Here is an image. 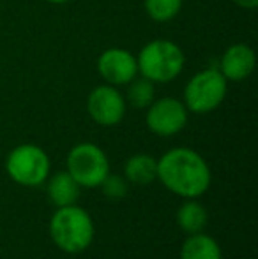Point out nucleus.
I'll use <instances>...</instances> for the list:
<instances>
[{
	"label": "nucleus",
	"instance_id": "obj_1",
	"mask_svg": "<svg viewBox=\"0 0 258 259\" xmlns=\"http://www.w3.org/2000/svg\"><path fill=\"white\" fill-rule=\"evenodd\" d=\"M158 178L170 192L196 199L210 187V167L193 148H172L158 160Z\"/></svg>",
	"mask_w": 258,
	"mask_h": 259
},
{
	"label": "nucleus",
	"instance_id": "obj_2",
	"mask_svg": "<svg viewBox=\"0 0 258 259\" xmlns=\"http://www.w3.org/2000/svg\"><path fill=\"white\" fill-rule=\"evenodd\" d=\"M50 236L60 250L80 254L94 240V222L89 211L76 205L60 206L50 221Z\"/></svg>",
	"mask_w": 258,
	"mask_h": 259
},
{
	"label": "nucleus",
	"instance_id": "obj_3",
	"mask_svg": "<svg viewBox=\"0 0 258 259\" xmlns=\"http://www.w3.org/2000/svg\"><path fill=\"white\" fill-rule=\"evenodd\" d=\"M138 72L152 83H168L182 72L186 57L177 42L154 39L140 50L136 57Z\"/></svg>",
	"mask_w": 258,
	"mask_h": 259
},
{
	"label": "nucleus",
	"instance_id": "obj_4",
	"mask_svg": "<svg viewBox=\"0 0 258 259\" xmlns=\"http://www.w3.org/2000/svg\"><path fill=\"white\" fill-rule=\"evenodd\" d=\"M228 92V81L217 67H209L196 72L184 89V101L188 111L205 115L219 108Z\"/></svg>",
	"mask_w": 258,
	"mask_h": 259
},
{
	"label": "nucleus",
	"instance_id": "obj_5",
	"mask_svg": "<svg viewBox=\"0 0 258 259\" xmlns=\"http://www.w3.org/2000/svg\"><path fill=\"white\" fill-rule=\"evenodd\" d=\"M6 171L16 184L23 187H38L45 184L50 175V157L38 145H18L7 155Z\"/></svg>",
	"mask_w": 258,
	"mask_h": 259
},
{
	"label": "nucleus",
	"instance_id": "obj_6",
	"mask_svg": "<svg viewBox=\"0 0 258 259\" xmlns=\"http://www.w3.org/2000/svg\"><path fill=\"white\" fill-rule=\"evenodd\" d=\"M67 173L80 187H99L110 173V162L103 148L94 143H80L67 154Z\"/></svg>",
	"mask_w": 258,
	"mask_h": 259
},
{
	"label": "nucleus",
	"instance_id": "obj_7",
	"mask_svg": "<svg viewBox=\"0 0 258 259\" xmlns=\"http://www.w3.org/2000/svg\"><path fill=\"white\" fill-rule=\"evenodd\" d=\"M188 108L175 97H161L147 108L145 122L151 133L168 138L179 134L188 125Z\"/></svg>",
	"mask_w": 258,
	"mask_h": 259
},
{
	"label": "nucleus",
	"instance_id": "obj_8",
	"mask_svg": "<svg viewBox=\"0 0 258 259\" xmlns=\"http://www.w3.org/2000/svg\"><path fill=\"white\" fill-rule=\"evenodd\" d=\"M126 99L117 87L114 85H99L92 89L87 97V111L90 118L103 127H114L122 122L126 115Z\"/></svg>",
	"mask_w": 258,
	"mask_h": 259
},
{
	"label": "nucleus",
	"instance_id": "obj_9",
	"mask_svg": "<svg viewBox=\"0 0 258 259\" xmlns=\"http://www.w3.org/2000/svg\"><path fill=\"white\" fill-rule=\"evenodd\" d=\"M97 72L108 85H128L138 74L136 57L124 48H110L97 58Z\"/></svg>",
	"mask_w": 258,
	"mask_h": 259
},
{
	"label": "nucleus",
	"instance_id": "obj_10",
	"mask_svg": "<svg viewBox=\"0 0 258 259\" xmlns=\"http://www.w3.org/2000/svg\"><path fill=\"white\" fill-rule=\"evenodd\" d=\"M256 55L251 46L244 42H237L225 50L219 58V72L227 78V81H242L249 78L255 71Z\"/></svg>",
	"mask_w": 258,
	"mask_h": 259
},
{
	"label": "nucleus",
	"instance_id": "obj_11",
	"mask_svg": "<svg viewBox=\"0 0 258 259\" xmlns=\"http://www.w3.org/2000/svg\"><path fill=\"white\" fill-rule=\"evenodd\" d=\"M80 189L82 187L78 185V182L67 171L55 173L48 180V185H46V192H48L50 201L57 208L76 205V201L80 198Z\"/></svg>",
	"mask_w": 258,
	"mask_h": 259
},
{
	"label": "nucleus",
	"instance_id": "obj_12",
	"mask_svg": "<svg viewBox=\"0 0 258 259\" xmlns=\"http://www.w3.org/2000/svg\"><path fill=\"white\" fill-rule=\"evenodd\" d=\"M124 178L131 184L149 185L158 180V159L149 154H136L124 164Z\"/></svg>",
	"mask_w": 258,
	"mask_h": 259
},
{
	"label": "nucleus",
	"instance_id": "obj_13",
	"mask_svg": "<svg viewBox=\"0 0 258 259\" xmlns=\"http://www.w3.org/2000/svg\"><path fill=\"white\" fill-rule=\"evenodd\" d=\"M180 259H223L221 247L212 236L193 233L180 247Z\"/></svg>",
	"mask_w": 258,
	"mask_h": 259
},
{
	"label": "nucleus",
	"instance_id": "obj_14",
	"mask_svg": "<svg viewBox=\"0 0 258 259\" xmlns=\"http://www.w3.org/2000/svg\"><path fill=\"white\" fill-rule=\"evenodd\" d=\"M207 221H209V213H207L205 206L195 199H186L177 210V224L188 235L203 231Z\"/></svg>",
	"mask_w": 258,
	"mask_h": 259
},
{
	"label": "nucleus",
	"instance_id": "obj_15",
	"mask_svg": "<svg viewBox=\"0 0 258 259\" xmlns=\"http://www.w3.org/2000/svg\"><path fill=\"white\" fill-rule=\"evenodd\" d=\"M128 94H126V103H129L136 109L149 108L156 99V87L151 79L147 78H134L133 81L128 83Z\"/></svg>",
	"mask_w": 258,
	"mask_h": 259
},
{
	"label": "nucleus",
	"instance_id": "obj_16",
	"mask_svg": "<svg viewBox=\"0 0 258 259\" xmlns=\"http://www.w3.org/2000/svg\"><path fill=\"white\" fill-rule=\"evenodd\" d=\"M143 7L151 20L158 23H166L180 13L182 0H143Z\"/></svg>",
	"mask_w": 258,
	"mask_h": 259
},
{
	"label": "nucleus",
	"instance_id": "obj_17",
	"mask_svg": "<svg viewBox=\"0 0 258 259\" xmlns=\"http://www.w3.org/2000/svg\"><path fill=\"white\" fill-rule=\"evenodd\" d=\"M101 191L106 198L110 199H122L128 194V180L124 177H119V175H106L103 182H101Z\"/></svg>",
	"mask_w": 258,
	"mask_h": 259
},
{
	"label": "nucleus",
	"instance_id": "obj_18",
	"mask_svg": "<svg viewBox=\"0 0 258 259\" xmlns=\"http://www.w3.org/2000/svg\"><path fill=\"white\" fill-rule=\"evenodd\" d=\"M235 6L242 7V9H255L258 6V0H232Z\"/></svg>",
	"mask_w": 258,
	"mask_h": 259
},
{
	"label": "nucleus",
	"instance_id": "obj_19",
	"mask_svg": "<svg viewBox=\"0 0 258 259\" xmlns=\"http://www.w3.org/2000/svg\"><path fill=\"white\" fill-rule=\"evenodd\" d=\"M45 2H48V4H65V2H69V0H45Z\"/></svg>",
	"mask_w": 258,
	"mask_h": 259
}]
</instances>
